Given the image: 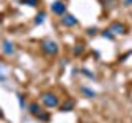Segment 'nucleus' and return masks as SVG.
I'll list each match as a JSON object with an SVG mask.
<instances>
[{"instance_id":"obj_1","label":"nucleus","mask_w":132,"mask_h":123,"mask_svg":"<svg viewBox=\"0 0 132 123\" xmlns=\"http://www.w3.org/2000/svg\"><path fill=\"white\" fill-rule=\"evenodd\" d=\"M40 46H41V51L48 56H56L60 53V46H58L55 39H43L40 43Z\"/></svg>"},{"instance_id":"obj_2","label":"nucleus","mask_w":132,"mask_h":123,"mask_svg":"<svg viewBox=\"0 0 132 123\" xmlns=\"http://www.w3.org/2000/svg\"><path fill=\"white\" fill-rule=\"evenodd\" d=\"M40 100L46 108H56V107H60V98L51 92H43L40 95Z\"/></svg>"},{"instance_id":"obj_3","label":"nucleus","mask_w":132,"mask_h":123,"mask_svg":"<svg viewBox=\"0 0 132 123\" xmlns=\"http://www.w3.org/2000/svg\"><path fill=\"white\" fill-rule=\"evenodd\" d=\"M50 10H51V13H55L58 16H63L66 13V3L63 0H56V2H53L50 5Z\"/></svg>"},{"instance_id":"obj_4","label":"nucleus","mask_w":132,"mask_h":123,"mask_svg":"<svg viewBox=\"0 0 132 123\" xmlns=\"http://www.w3.org/2000/svg\"><path fill=\"white\" fill-rule=\"evenodd\" d=\"M0 46H2V51H3V54H5V56H15L16 54V48H15V44L12 43V41L3 39Z\"/></svg>"},{"instance_id":"obj_5","label":"nucleus","mask_w":132,"mask_h":123,"mask_svg":"<svg viewBox=\"0 0 132 123\" xmlns=\"http://www.w3.org/2000/svg\"><path fill=\"white\" fill-rule=\"evenodd\" d=\"M61 25L66 26V28H73V26H76V25H78V18L74 15H71V13L66 12V13L61 16Z\"/></svg>"},{"instance_id":"obj_6","label":"nucleus","mask_w":132,"mask_h":123,"mask_svg":"<svg viewBox=\"0 0 132 123\" xmlns=\"http://www.w3.org/2000/svg\"><path fill=\"white\" fill-rule=\"evenodd\" d=\"M109 30L114 33V36H117V35H126V33H127V28H126V25H124V23H119V22H114V23H111Z\"/></svg>"},{"instance_id":"obj_7","label":"nucleus","mask_w":132,"mask_h":123,"mask_svg":"<svg viewBox=\"0 0 132 123\" xmlns=\"http://www.w3.org/2000/svg\"><path fill=\"white\" fill-rule=\"evenodd\" d=\"M74 107H76V100H74V98H66L64 104L60 105V110L61 112H71Z\"/></svg>"},{"instance_id":"obj_8","label":"nucleus","mask_w":132,"mask_h":123,"mask_svg":"<svg viewBox=\"0 0 132 123\" xmlns=\"http://www.w3.org/2000/svg\"><path fill=\"white\" fill-rule=\"evenodd\" d=\"M79 92H81V95L86 97V98H94V97H96V92H94L93 89L86 87V85H81V87H79Z\"/></svg>"},{"instance_id":"obj_9","label":"nucleus","mask_w":132,"mask_h":123,"mask_svg":"<svg viewBox=\"0 0 132 123\" xmlns=\"http://www.w3.org/2000/svg\"><path fill=\"white\" fill-rule=\"evenodd\" d=\"M41 110H43V108L40 107L38 102H31V104L28 105V112H30V113L33 115V117H36V115H38V113L41 112Z\"/></svg>"},{"instance_id":"obj_10","label":"nucleus","mask_w":132,"mask_h":123,"mask_svg":"<svg viewBox=\"0 0 132 123\" xmlns=\"http://www.w3.org/2000/svg\"><path fill=\"white\" fill-rule=\"evenodd\" d=\"M45 20H46V12L40 10L38 13H36V16H35V25H43Z\"/></svg>"},{"instance_id":"obj_11","label":"nucleus","mask_w":132,"mask_h":123,"mask_svg":"<svg viewBox=\"0 0 132 123\" xmlns=\"http://www.w3.org/2000/svg\"><path fill=\"white\" fill-rule=\"evenodd\" d=\"M79 74H81V76H84V77H88V79H91V80L96 79V74L91 72L89 69H86V67H81V69H79Z\"/></svg>"},{"instance_id":"obj_12","label":"nucleus","mask_w":132,"mask_h":123,"mask_svg":"<svg viewBox=\"0 0 132 123\" xmlns=\"http://www.w3.org/2000/svg\"><path fill=\"white\" fill-rule=\"evenodd\" d=\"M36 118H38L41 123H48L50 121V113L46 112V110H41V112L36 115Z\"/></svg>"},{"instance_id":"obj_13","label":"nucleus","mask_w":132,"mask_h":123,"mask_svg":"<svg viewBox=\"0 0 132 123\" xmlns=\"http://www.w3.org/2000/svg\"><path fill=\"white\" fill-rule=\"evenodd\" d=\"M101 36H102L104 39H109V41H114V38H116V36H114V33L111 31L109 28H106V30H102V31H101Z\"/></svg>"},{"instance_id":"obj_14","label":"nucleus","mask_w":132,"mask_h":123,"mask_svg":"<svg viewBox=\"0 0 132 123\" xmlns=\"http://www.w3.org/2000/svg\"><path fill=\"white\" fill-rule=\"evenodd\" d=\"M82 53H84V44H82V43H78L76 46L73 48V54L74 56H79V54H82Z\"/></svg>"},{"instance_id":"obj_15","label":"nucleus","mask_w":132,"mask_h":123,"mask_svg":"<svg viewBox=\"0 0 132 123\" xmlns=\"http://www.w3.org/2000/svg\"><path fill=\"white\" fill-rule=\"evenodd\" d=\"M22 5H28V7H38L40 5V0H20Z\"/></svg>"},{"instance_id":"obj_16","label":"nucleus","mask_w":132,"mask_h":123,"mask_svg":"<svg viewBox=\"0 0 132 123\" xmlns=\"http://www.w3.org/2000/svg\"><path fill=\"white\" fill-rule=\"evenodd\" d=\"M16 98H18L20 108H27V98H25V95H23V94H16Z\"/></svg>"},{"instance_id":"obj_17","label":"nucleus","mask_w":132,"mask_h":123,"mask_svg":"<svg viewBox=\"0 0 132 123\" xmlns=\"http://www.w3.org/2000/svg\"><path fill=\"white\" fill-rule=\"evenodd\" d=\"M88 35H89V36H96V35H97V28H96V26L88 28Z\"/></svg>"},{"instance_id":"obj_18","label":"nucleus","mask_w":132,"mask_h":123,"mask_svg":"<svg viewBox=\"0 0 132 123\" xmlns=\"http://www.w3.org/2000/svg\"><path fill=\"white\" fill-rule=\"evenodd\" d=\"M116 3H117V0H104V5H107L109 8H112Z\"/></svg>"},{"instance_id":"obj_19","label":"nucleus","mask_w":132,"mask_h":123,"mask_svg":"<svg viewBox=\"0 0 132 123\" xmlns=\"http://www.w3.org/2000/svg\"><path fill=\"white\" fill-rule=\"evenodd\" d=\"M124 7H132V0H122Z\"/></svg>"},{"instance_id":"obj_20","label":"nucleus","mask_w":132,"mask_h":123,"mask_svg":"<svg viewBox=\"0 0 132 123\" xmlns=\"http://www.w3.org/2000/svg\"><path fill=\"white\" fill-rule=\"evenodd\" d=\"M0 82H7V77L3 74H0Z\"/></svg>"},{"instance_id":"obj_21","label":"nucleus","mask_w":132,"mask_h":123,"mask_svg":"<svg viewBox=\"0 0 132 123\" xmlns=\"http://www.w3.org/2000/svg\"><path fill=\"white\" fill-rule=\"evenodd\" d=\"M0 118H3V110H2V107H0Z\"/></svg>"}]
</instances>
